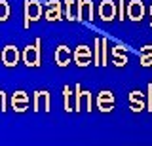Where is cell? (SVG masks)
Returning a JSON list of instances; mask_svg holds the SVG:
<instances>
[{
  "mask_svg": "<svg viewBox=\"0 0 152 146\" xmlns=\"http://www.w3.org/2000/svg\"><path fill=\"white\" fill-rule=\"evenodd\" d=\"M40 46H42V40H40V38H36L34 42H32V44H28L27 48L23 49L21 59L25 61L27 67H38V65H40V55H42Z\"/></svg>",
  "mask_w": 152,
  "mask_h": 146,
  "instance_id": "6da1fadb",
  "label": "cell"
},
{
  "mask_svg": "<svg viewBox=\"0 0 152 146\" xmlns=\"http://www.w3.org/2000/svg\"><path fill=\"white\" fill-rule=\"evenodd\" d=\"M23 13H25V21H23V25L28 27L31 23H34V21H38L42 17V13H44V6H42V2H38V0H25Z\"/></svg>",
  "mask_w": 152,
  "mask_h": 146,
  "instance_id": "7a4b0ae2",
  "label": "cell"
},
{
  "mask_svg": "<svg viewBox=\"0 0 152 146\" xmlns=\"http://www.w3.org/2000/svg\"><path fill=\"white\" fill-rule=\"evenodd\" d=\"M0 59H2V63L6 65V67H15L19 63V59H21V53H19L17 46L8 44V46H4L2 53H0Z\"/></svg>",
  "mask_w": 152,
  "mask_h": 146,
  "instance_id": "3957f363",
  "label": "cell"
},
{
  "mask_svg": "<svg viewBox=\"0 0 152 146\" xmlns=\"http://www.w3.org/2000/svg\"><path fill=\"white\" fill-rule=\"evenodd\" d=\"M127 17L131 21H141L145 17V4L141 0H129L127 2Z\"/></svg>",
  "mask_w": 152,
  "mask_h": 146,
  "instance_id": "277c9868",
  "label": "cell"
},
{
  "mask_svg": "<svg viewBox=\"0 0 152 146\" xmlns=\"http://www.w3.org/2000/svg\"><path fill=\"white\" fill-rule=\"evenodd\" d=\"M99 17L103 21H112L116 17V4L112 0H103L99 4Z\"/></svg>",
  "mask_w": 152,
  "mask_h": 146,
  "instance_id": "5b68a950",
  "label": "cell"
},
{
  "mask_svg": "<svg viewBox=\"0 0 152 146\" xmlns=\"http://www.w3.org/2000/svg\"><path fill=\"white\" fill-rule=\"evenodd\" d=\"M74 61L80 67H88V65L91 63V49H89L88 46H78L76 51H74Z\"/></svg>",
  "mask_w": 152,
  "mask_h": 146,
  "instance_id": "8992f818",
  "label": "cell"
},
{
  "mask_svg": "<svg viewBox=\"0 0 152 146\" xmlns=\"http://www.w3.org/2000/svg\"><path fill=\"white\" fill-rule=\"evenodd\" d=\"M34 110L40 112V110H50V91H44V89H40V91L34 93Z\"/></svg>",
  "mask_w": 152,
  "mask_h": 146,
  "instance_id": "52a82bcc",
  "label": "cell"
},
{
  "mask_svg": "<svg viewBox=\"0 0 152 146\" xmlns=\"http://www.w3.org/2000/svg\"><path fill=\"white\" fill-rule=\"evenodd\" d=\"M78 19H84V21L93 19V2L91 0H78Z\"/></svg>",
  "mask_w": 152,
  "mask_h": 146,
  "instance_id": "ba28073f",
  "label": "cell"
},
{
  "mask_svg": "<svg viewBox=\"0 0 152 146\" xmlns=\"http://www.w3.org/2000/svg\"><path fill=\"white\" fill-rule=\"evenodd\" d=\"M97 106L103 112H110L112 106H114V95L110 91H101L97 95Z\"/></svg>",
  "mask_w": 152,
  "mask_h": 146,
  "instance_id": "9c48e42d",
  "label": "cell"
},
{
  "mask_svg": "<svg viewBox=\"0 0 152 146\" xmlns=\"http://www.w3.org/2000/svg\"><path fill=\"white\" fill-rule=\"evenodd\" d=\"M12 106L17 112H25L27 106H28V95L25 91H15L12 95Z\"/></svg>",
  "mask_w": 152,
  "mask_h": 146,
  "instance_id": "30bf717a",
  "label": "cell"
},
{
  "mask_svg": "<svg viewBox=\"0 0 152 146\" xmlns=\"http://www.w3.org/2000/svg\"><path fill=\"white\" fill-rule=\"evenodd\" d=\"M61 13H63V10H61V2L59 0H51V2L46 4V19L48 21L61 19Z\"/></svg>",
  "mask_w": 152,
  "mask_h": 146,
  "instance_id": "8fae6325",
  "label": "cell"
},
{
  "mask_svg": "<svg viewBox=\"0 0 152 146\" xmlns=\"http://www.w3.org/2000/svg\"><path fill=\"white\" fill-rule=\"evenodd\" d=\"M69 61H70V49L66 48V46H57V49H55V63L59 65V67H66L69 65Z\"/></svg>",
  "mask_w": 152,
  "mask_h": 146,
  "instance_id": "7c38bea8",
  "label": "cell"
},
{
  "mask_svg": "<svg viewBox=\"0 0 152 146\" xmlns=\"http://www.w3.org/2000/svg\"><path fill=\"white\" fill-rule=\"evenodd\" d=\"M112 57H114V63L118 65V67H124L127 61V51L124 46H114L112 48Z\"/></svg>",
  "mask_w": 152,
  "mask_h": 146,
  "instance_id": "4fadbf2b",
  "label": "cell"
},
{
  "mask_svg": "<svg viewBox=\"0 0 152 146\" xmlns=\"http://www.w3.org/2000/svg\"><path fill=\"white\" fill-rule=\"evenodd\" d=\"M91 110V99H89L88 91H80L78 95H76V110Z\"/></svg>",
  "mask_w": 152,
  "mask_h": 146,
  "instance_id": "5bb4252c",
  "label": "cell"
},
{
  "mask_svg": "<svg viewBox=\"0 0 152 146\" xmlns=\"http://www.w3.org/2000/svg\"><path fill=\"white\" fill-rule=\"evenodd\" d=\"M65 15L66 19H78V4H76V0H65Z\"/></svg>",
  "mask_w": 152,
  "mask_h": 146,
  "instance_id": "9a60e30c",
  "label": "cell"
},
{
  "mask_svg": "<svg viewBox=\"0 0 152 146\" xmlns=\"http://www.w3.org/2000/svg\"><path fill=\"white\" fill-rule=\"evenodd\" d=\"M141 63L145 67H150L152 65V46H145L141 51Z\"/></svg>",
  "mask_w": 152,
  "mask_h": 146,
  "instance_id": "2e32d148",
  "label": "cell"
},
{
  "mask_svg": "<svg viewBox=\"0 0 152 146\" xmlns=\"http://www.w3.org/2000/svg\"><path fill=\"white\" fill-rule=\"evenodd\" d=\"M129 101H131V106H135V102H137L135 112L142 110V106H145V102H142V99H141V93H139V91H133L131 95H129Z\"/></svg>",
  "mask_w": 152,
  "mask_h": 146,
  "instance_id": "e0dca14e",
  "label": "cell"
},
{
  "mask_svg": "<svg viewBox=\"0 0 152 146\" xmlns=\"http://www.w3.org/2000/svg\"><path fill=\"white\" fill-rule=\"evenodd\" d=\"M10 17V4L8 0H0V21H6Z\"/></svg>",
  "mask_w": 152,
  "mask_h": 146,
  "instance_id": "ac0fdd59",
  "label": "cell"
},
{
  "mask_svg": "<svg viewBox=\"0 0 152 146\" xmlns=\"http://www.w3.org/2000/svg\"><path fill=\"white\" fill-rule=\"evenodd\" d=\"M6 108V95H4V91L0 89V110H4Z\"/></svg>",
  "mask_w": 152,
  "mask_h": 146,
  "instance_id": "d6986e66",
  "label": "cell"
},
{
  "mask_svg": "<svg viewBox=\"0 0 152 146\" xmlns=\"http://www.w3.org/2000/svg\"><path fill=\"white\" fill-rule=\"evenodd\" d=\"M150 17H152V6H150Z\"/></svg>",
  "mask_w": 152,
  "mask_h": 146,
  "instance_id": "ffe728a7",
  "label": "cell"
}]
</instances>
